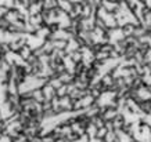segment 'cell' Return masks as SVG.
I'll return each instance as SVG.
<instances>
[]
</instances>
